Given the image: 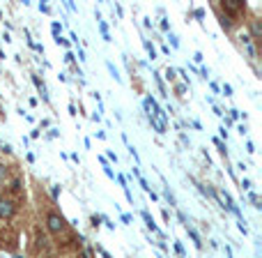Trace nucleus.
Returning <instances> with one entry per match:
<instances>
[{
    "mask_svg": "<svg viewBox=\"0 0 262 258\" xmlns=\"http://www.w3.org/2000/svg\"><path fill=\"white\" fill-rule=\"evenodd\" d=\"M46 231L53 237H65L67 233H69V224L65 221V217H62L60 212L49 210V212H46Z\"/></svg>",
    "mask_w": 262,
    "mask_h": 258,
    "instance_id": "nucleus-1",
    "label": "nucleus"
},
{
    "mask_svg": "<svg viewBox=\"0 0 262 258\" xmlns=\"http://www.w3.org/2000/svg\"><path fill=\"white\" fill-rule=\"evenodd\" d=\"M19 212V203H17V198H12V196H0V221H12L14 217H17Z\"/></svg>",
    "mask_w": 262,
    "mask_h": 258,
    "instance_id": "nucleus-2",
    "label": "nucleus"
},
{
    "mask_svg": "<svg viewBox=\"0 0 262 258\" xmlns=\"http://www.w3.org/2000/svg\"><path fill=\"white\" fill-rule=\"evenodd\" d=\"M244 3L241 0H221L218 3V12L221 14H225L228 19H237L239 17V12H244Z\"/></svg>",
    "mask_w": 262,
    "mask_h": 258,
    "instance_id": "nucleus-3",
    "label": "nucleus"
},
{
    "mask_svg": "<svg viewBox=\"0 0 262 258\" xmlns=\"http://www.w3.org/2000/svg\"><path fill=\"white\" fill-rule=\"evenodd\" d=\"M239 42L246 46L248 55H251L253 60H255V55H257V53H255V42H253V37H251V35H248V33H241V35H239Z\"/></svg>",
    "mask_w": 262,
    "mask_h": 258,
    "instance_id": "nucleus-4",
    "label": "nucleus"
},
{
    "mask_svg": "<svg viewBox=\"0 0 262 258\" xmlns=\"http://www.w3.org/2000/svg\"><path fill=\"white\" fill-rule=\"evenodd\" d=\"M7 192H10L7 196H12V198L17 196V194H21L23 192V180L21 178H14V180L10 182V189H7Z\"/></svg>",
    "mask_w": 262,
    "mask_h": 258,
    "instance_id": "nucleus-5",
    "label": "nucleus"
},
{
    "mask_svg": "<svg viewBox=\"0 0 262 258\" xmlns=\"http://www.w3.org/2000/svg\"><path fill=\"white\" fill-rule=\"evenodd\" d=\"M35 247H37V249H46V247H49V240H46V235H44L39 228H35Z\"/></svg>",
    "mask_w": 262,
    "mask_h": 258,
    "instance_id": "nucleus-6",
    "label": "nucleus"
},
{
    "mask_svg": "<svg viewBox=\"0 0 262 258\" xmlns=\"http://www.w3.org/2000/svg\"><path fill=\"white\" fill-rule=\"evenodd\" d=\"M141 217H143V219H145V224H148V228H150V231H152V233H159L157 224H154V219H152V217H150V212H148V210H143V212H141Z\"/></svg>",
    "mask_w": 262,
    "mask_h": 258,
    "instance_id": "nucleus-7",
    "label": "nucleus"
},
{
    "mask_svg": "<svg viewBox=\"0 0 262 258\" xmlns=\"http://www.w3.org/2000/svg\"><path fill=\"white\" fill-rule=\"evenodd\" d=\"M218 19H221V26H223L225 30H232V26H235V21H232V19H228L225 14H221V12H218Z\"/></svg>",
    "mask_w": 262,
    "mask_h": 258,
    "instance_id": "nucleus-8",
    "label": "nucleus"
},
{
    "mask_svg": "<svg viewBox=\"0 0 262 258\" xmlns=\"http://www.w3.org/2000/svg\"><path fill=\"white\" fill-rule=\"evenodd\" d=\"M7 178H10V166H7L5 161H0V185H3Z\"/></svg>",
    "mask_w": 262,
    "mask_h": 258,
    "instance_id": "nucleus-9",
    "label": "nucleus"
},
{
    "mask_svg": "<svg viewBox=\"0 0 262 258\" xmlns=\"http://www.w3.org/2000/svg\"><path fill=\"white\" fill-rule=\"evenodd\" d=\"M99 30H101V35H104L106 42H110V35H108V26H106L104 21H99Z\"/></svg>",
    "mask_w": 262,
    "mask_h": 258,
    "instance_id": "nucleus-10",
    "label": "nucleus"
},
{
    "mask_svg": "<svg viewBox=\"0 0 262 258\" xmlns=\"http://www.w3.org/2000/svg\"><path fill=\"white\" fill-rule=\"evenodd\" d=\"M145 49H148V53H150V58H152V60H154V58H157V49H154V44H150L148 39H145Z\"/></svg>",
    "mask_w": 262,
    "mask_h": 258,
    "instance_id": "nucleus-11",
    "label": "nucleus"
},
{
    "mask_svg": "<svg viewBox=\"0 0 262 258\" xmlns=\"http://www.w3.org/2000/svg\"><path fill=\"white\" fill-rule=\"evenodd\" d=\"M99 161H101V166H104V170H106V176H108V178H115V176H113V170H110V166H108V161H106L104 157H101V159H99Z\"/></svg>",
    "mask_w": 262,
    "mask_h": 258,
    "instance_id": "nucleus-12",
    "label": "nucleus"
},
{
    "mask_svg": "<svg viewBox=\"0 0 262 258\" xmlns=\"http://www.w3.org/2000/svg\"><path fill=\"white\" fill-rule=\"evenodd\" d=\"M154 78H157V85H159V90H161V95H166V85H164V81H161V76L154 74Z\"/></svg>",
    "mask_w": 262,
    "mask_h": 258,
    "instance_id": "nucleus-13",
    "label": "nucleus"
},
{
    "mask_svg": "<svg viewBox=\"0 0 262 258\" xmlns=\"http://www.w3.org/2000/svg\"><path fill=\"white\" fill-rule=\"evenodd\" d=\"M166 78H168V81H175V69H173V67L166 69Z\"/></svg>",
    "mask_w": 262,
    "mask_h": 258,
    "instance_id": "nucleus-14",
    "label": "nucleus"
},
{
    "mask_svg": "<svg viewBox=\"0 0 262 258\" xmlns=\"http://www.w3.org/2000/svg\"><path fill=\"white\" fill-rule=\"evenodd\" d=\"M60 30H62V28H60V23H53V35H55V39L60 37Z\"/></svg>",
    "mask_w": 262,
    "mask_h": 258,
    "instance_id": "nucleus-15",
    "label": "nucleus"
},
{
    "mask_svg": "<svg viewBox=\"0 0 262 258\" xmlns=\"http://www.w3.org/2000/svg\"><path fill=\"white\" fill-rule=\"evenodd\" d=\"M170 42H173V49H177V46H180V42H177V37H175V35H170Z\"/></svg>",
    "mask_w": 262,
    "mask_h": 258,
    "instance_id": "nucleus-16",
    "label": "nucleus"
},
{
    "mask_svg": "<svg viewBox=\"0 0 262 258\" xmlns=\"http://www.w3.org/2000/svg\"><path fill=\"white\" fill-rule=\"evenodd\" d=\"M214 143H216V145H218V150H221V152H225V145H223V143H221V141H218V138H214Z\"/></svg>",
    "mask_w": 262,
    "mask_h": 258,
    "instance_id": "nucleus-17",
    "label": "nucleus"
},
{
    "mask_svg": "<svg viewBox=\"0 0 262 258\" xmlns=\"http://www.w3.org/2000/svg\"><path fill=\"white\" fill-rule=\"evenodd\" d=\"M108 69H110V74H113V76H115V78H120V76H117V69H115V67H113V65H110V62H108Z\"/></svg>",
    "mask_w": 262,
    "mask_h": 258,
    "instance_id": "nucleus-18",
    "label": "nucleus"
},
{
    "mask_svg": "<svg viewBox=\"0 0 262 258\" xmlns=\"http://www.w3.org/2000/svg\"><path fill=\"white\" fill-rule=\"evenodd\" d=\"M223 93H225V97H230V95H232V88H230V85H223Z\"/></svg>",
    "mask_w": 262,
    "mask_h": 258,
    "instance_id": "nucleus-19",
    "label": "nucleus"
},
{
    "mask_svg": "<svg viewBox=\"0 0 262 258\" xmlns=\"http://www.w3.org/2000/svg\"><path fill=\"white\" fill-rule=\"evenodd\" d=\"M241 189H251V180H244V182H241Z\"/></svg>",
    "mask_w": 262,
    "mask_h": 258,
    "instance_id": "nucleus-20",
    "label": "nucleus"
},
{
    "mask_svg": "<svg viewBox=\"0 0 262 258\" xmlns=\"http://www.w3.org/2000/svg\"><path fill=\"white\" fill-rule=\"evenodd\" d=\"M17 258H21V256H17Z\"/></svg>",
    "mask_w": 262,
    "mask_h": 258,
    "instance_id": "nucleus-21",
    "label": "nucleus"
}]
</instances>
